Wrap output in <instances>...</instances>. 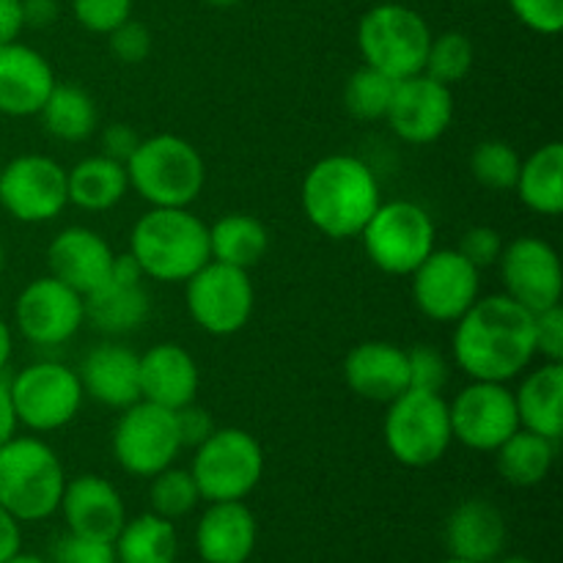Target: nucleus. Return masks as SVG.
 Here are the masks:
<instances>
[{
	"label": "nucleus",
	"mask_w": 563,
	"mask_h": 563,
	"mask_svg": "<svg viewBox=\"0 0 563 563\" xmlns=\"http://www.w3.org/2000/svg\"><path fill=\"white\" fill-rule=\"evenodd\" d=\"M267 247V229L253 214L229 212L209 225V256H212V262L251 269L262 262Z\"/></svg>",
	"instance_id": "7c9ffc66"
},
{
	"label": "nucleus",
	"mask_w": 563,
	"mask_h": 563,
	"mask_svg": "<svg viewBox=\"0 0 563 563\" xmlns=\"http://www.w3.org/2000/svg\"><path fill=\"white\" fill-rule=\"evenodd\" d=\"M71 14L88 33L108 36L132 16V0H71Z\"/></svg>",
	"instance_id": "ea45409f"
},
{
	"label": "nucleus",
	"mask_w": 563,
	"mask_h": 563,
	"mask_svg": "<svg viewBox=\"0 0 563 563\" xmlns=\"http://www.w3.org/2000/svg\"><path fill=\"white\" fill-rule=\"evenodd\" d=\"M456 251L476 269L493 267V264H498L500 253H504V236L495 229H489V225H473V229H467L462 234V242Z\"/></svg>",
	"instance_id": "a18cd8bd"
},
{
	"label": "nucleus",
	"mask_w": 563,
	"mask_h": 563,
	"mask_svg": "<svg viewBox=\"0 0 563 563\" xmlns=\"http://www.w3.org/2000/svg\"><path fill=\"white\" fill-rule=\"evenodd\" d=\"M14 322L22 339L33 346H60L77 335L86 322L82 295L64 280L44 275L20 291L14 306Z\"/></svg>",
	"instance_id": "dca6fc26"
},
{
	"label": "nucleus",
	"mask_w": 563,
	"mask_h": 563,
	"mask_svg": "<svg viewBox=\"0 0 563 563\" xmlns=\"http://www.w3.org/2000/svg\"><path fill=\"white\" fill-rule=\"evenodd\" d=\"M443 563H471V561H462V559H449V561H443Z\"/></svg>",
	"instance_id": "bf43d9fd"
},
{
	"label": "nucleus",
	"mask_w": 563,
	"mask_h": 563,
	"mask_svg": "<svg viewBox=\"0 0 563 563\" xmlns=\"http://www.w3.org/2000/svg\"><path fill=\"white\" fill-rule=\"evenodd\" d=\"M22 27H25V20H22L20 0H0V47L16 42Z\"/></svg>",
	"instance_id": "09e8293b"
},
{
	"label": "nucleus",
	"mask_w": 563,
	"mask_h": 563,
	"mask_svg": "<svg viewBox=\"0 0 563 563\" xmlns=\"http://www.w3.org/2000/svg\"><path fill=\"white\" fill-rule=\"evenodd\" d=\"M473 64H476V47H473L471 36L460 31H445L429 42L423 75L451 88L471 75Z\"/></svg>",
	"instance_id": "f704fd0d"
},
{
	"label": "nucleus",
	"mask_w": 563,
	"mask_h": 563,
	"mask_svg": "<svg viewBox=\"0 0 563 563\" xmlns=\"http://www.w3.org/2000/svg\"><path fill=\"white\" fill-rule=\"evenodd\" d=\"M113 550L119 563H176L179 539L174 522L148 511L124 522Z\"/></svg>",
	"instance_id": "473e14b6"
},
{
	"label": "nucleus",
	"mask_w": 563,
	"mask_h": 563,
	"mask_svg": "<svg viewBox=\"0 0 563 563\" xmlns=\"http://www.w3.org/2000/svg\"><path fill=\"white\" fill-rule=\"evenodd\" d=\"M58 509L66 520V531L75 537L99 539V542H115L126 522L119 489L108 478L93 476V473L66 482Z\"/></svg>",
	"instance_id": "aec40b11"
},
{
	"label": "nucleus",
	"mask_w": 563,
	"mask_h": 563,
	"mask_svg": "<svg viewBox=\"0 0 563 563\" xmlns=\"http://www.w3.org/2000/svg\"><path fill=\"white\" fill-rule=\"evenodd\" d=\"M126 179L148 207L187 209L203 190L207 165L198 148L179 135H154L141 141L126 159Z\"/></svg>",
	"instance_id": "39448f33"
},
{
	"label": "nucleus",
	"mask_w": 563,
	"mask_h": 563,
	"mask_svg": "<svg viewBox=\"0 0 563 563\" xmlns=\"http://www.w3.org/2000/svg\"><path fill=\"white\" fill-rule=\"evenodd\" d=\"M495 563H537L533 559H526V555H509V559H500Z\"/></svg>",
	"instance_id": "4d7b16f0"
},
{
	"label": "nucleus",
	"mask_w": 563,
	"mask_h": 563,
	"mask_svg": "<svg viewBox=\"0 0 563 563\" xmlns=\"http://www.w3.org/2000/svg\"><path fill=\"white\" fill-rule=\"evenodd\" d=\"M361 236L374 267L388 275H410L434 251L432 214L412 201L379 203Z\"/></svg>",
	"instance_id": "1a4fd4ad"
},
{
	"label": "nucleus",
	"mask_w": 563,
	"mask_h": 563,
	"mask_svg": "<svg viewBox=\"0 0 563 563\" xmlns=\"http://www.w3.org/2000/svg\"><path fill=\"white\" fill-rule=\"evenodd\" d=\"M115 253L102 234L86 225L64 229L47 247L49 275L64 280L77 295H91L113 273Z\"/></svg>",
	"instance_id": "412c9836"
},
{
	"label": "nucleus",
	"mask_w": 563,
	"mask_h": 563,
	"mask_svg": "<svg viewBox=\"0 0 563 563\" xmlns=\"http://www.w3.org/2000/svg\"><path fill=\"white\" fill-rule=\"evenodd\" d=\"M66 203V168L53 157L22 154L0 170V207L20 223H49Z\"/></svg>",
	"instance_id": "ddd939ff"
},
{
	"label": "nucleus",
	"mask_w": 563,
	"mask_h": 563,
	"mask_svg": "<svg viewBox=\"0 0 563 563\" xmlns=\"http://www.w3.org/2000/svg\"><path fill=\"white\" fill-rule=\"evenodd\" d=\"M181 451L176 412L152 401H135L121 410L113 429V456L121 471L137 478H152L170 467Z\"/></svg>",
	"instance_id": "9d476101"
},
{
	"label": "nucleus",
	"mask_w": 563,
	"mask_h": 563,
	"mask_svg": "<svg viewBox=\"0 0 563 563\" xmlns=\"http://www.w3.org/2000/svg\"><path fill=\"white\" fill-rule=\"evenodd\" d=\"M11 350H14V341H11V328L5 324V319L0 317V374H3V368L9 366Z\"/></svg>",
	"instance_id": "864d4df0"
},
{
	"label": "nucleus",
	"mask_w": 563,
	"mask_h": 563,
	"mask_svg": "<svg viewBox=\"0 0 563 563\" xmlns=\"http://www.w3.org/2000/svg\"><path fill=\"white\" fill-rule=\"evenodd\" d=\"M383 432L390 456L405 467L438 465L454 443L449 401L443 394L407 388L388 401Z\"/></svg>",
	"instance_id": "423d86ee"
},
{
	"label": "nucleus",
	"mask_w": 563,
	"mask_h": 563,
	"mask_svg": "<svg viewBox=\"0 0 563 563\" xmlns=\"http://www.w3.org/2000/svg\"><path fill=\"white\" fill-rule=\"evenodd\" d=\"M82 394L110 410H126L141 401V355L121 344H99L82 357Z\"/></svg>",
	"instance_id": "b1692460"
},
{
	"label": "nucleus",
	"mask_w": 563,
	"mask_h": 563,
	"mask_svg": "<svg viewBox=\"0 0 563 563\" xmlns=\"http://www.w3.org/2000/svg\"><path fill=\"white\" fill-rule=\"evenodd\" d=\"M533 350L548 363H563V308L550 306L533 313Z\"/></svg>",
	"instance_id": "37998d69"
},
{
	"label": "nucleus",
	"mask_w": 563,
	"mask_h": 563,
	"mask_svg": "<svg viewBox=\"0 0 563 563\" xmlns=\"http://www.w3.org/2000/svg\"><path fill=\"white\" fill-rule=\"evenodd\" d=\"M344 383L361 399L388 405L410 388L407 350L390 341H363L344 357Z\"/></svg>",
	"instance_id": "5701e85b"
},
{
	"label": "nucleus",
	"mask_w": 563,
	"mask_h": 563,
	"mask_svg": "<svg viewBox=\"0 0 563 563\" xmlns=\"http://www.w3.org/2000/svg\"><path fill=\"white\" fill-rule=\"evenodd\" d=\"M130 256L143 275L159 284H185L209 262V225L198 214L152 207L130 234Z\"/></svg>",
	"instance_id": "7ed1b4c3"
},
{
	"label": "nucleus",
	"mask_w": 563,
	"mask_h": 563,
	"mask_svg": "<svg viewBox=\"0 0 563 563\" xmlns=\"http://www.w3.org/2000/svg\"><path fill=\"white\" fill-rule=\"evenodd\" d=\"M143 269L135 258L115 256L113 273L99 289L82 297L86 306V322L102 333H132L152 317V297L143 289Z\"/></svg>",
	"instance_id": "6ab92c4d"
},
{
	"label": "nucleus",
	"mask_w": 563,
	"mask_h": 563,
	"mask_svg": "<svg viewBox=\"0 0 563 563\" xmlns=\"http://www.w3.org/2000/svg\"><path fill=\"white\" fill-rule=\"evenodd\" d=\"M493 454L498 460V473L511 487H537L553 471L555 440L517 429Z\"/></svg>",
	"instance_id": "2f4dec72"
},
{
	"label": "nucleus",
	"mask_w": 563,
	"mask_h": 563,
	"mask_svg": "<svg viewBox=\"0 0 563 563\" xmlns=\"http://www.w3.org/2000/svg\"><path fill=\"white\" fill-rule=\"evenodd\" d=\"M256 539V517L245 500L209 504L196 526V550L203 563H247Z\"/></svg>",
	"instance_id": "393cba45"
},
{
	"label": "nucleus",
	"mask_w": 563,
	"mask_h": 563,
	"mask_svg": "<svg viewBox=\"0 0 563 563\" xmlns=\"http://www.w3.org/2000/svg\"><path fill=\"white\" fill-rule=\"evenodd\" d=\"M5 563H53V561H47V559H38V555H33V553H16V555H11L9 561Z\"/></svg>",
	"instance_id": "5fc2aeb1"
},
{
	"label": "nucleus",
	"mask_w": 563,
	"mask_h": 563,
	"mask_svg": "<svg viewBox=\"0 0 563 563\" xmlns=\"http://www.w3.org/2000/svg\"><path fill=\"white\" fill-rule=\"evenodd\" d=\"M203 3L214 5V9H231V5H236L240 0H203Z\"/></svg>",
	"instance_id": "6e6d98bb"
},
{
	"label": "nucleus",
	"mask_w": 563,
	"mask_h": 563,
	"mask_svg": "<svg viewBox=\"0 0 563 563\" xmlns=\"http://www.w3.org/2000/svg\"><path fill=\"white\" fill-rule=\"evenodd\" d=\"M520 165V154H517V148L506 141H482L471 154L473 179L495 192L515 190Z\"/></svg>",
	"instance_id": "e433bc0d"
},
{
	"label": "nucleus",
	"mask_w": 563,
	"mask_h": 563,
	"mask_svg": "<svg viewBox=\"0 0 563 563\" xmlns=\"http://www.w3.org/2000/svg\"><path fill=\"white\" fill-rule=\"evenodd\" d=\"M445 544H449L451 559L495 563L506 548L504 515L489 500H465L445 520Z\"/></svg>",
	"instance_id": "bb28decb"
},
{
	"label": "nucleus",
	"mask_w": 563,
	"mask_h": 563,
	"mask_svg": "<svg viewBox=\"0 0 563 563\" xmlns=\"http://www.w3.org/2000/svg\"><path fill=\"white\" fill-rule=\"evenodd\" d=\"M504 295L520 302L531 313L550 306H561L563 269L561 258L550 242L539 236H517L498 258Z\"/></svg>",
	"instance_id": "f3484780"
},
{
	"label": "nucleus",
	"mask_w": 563,
	"mask_h": 563,
	"mask_svg": "<svg viewBox=\"0 0 563 563\" xmlns=\"http://www.w3.org/2000/svg\"><path fill=\"white\" fill-rule=\"evenodd\" d=\"M520 429L555 440L563 432V363H548L528 372L515 390Z\"/></svg>",
	"instance_id": "cd10ccee"
},
{
	"label": "nucleus",
	"mask_w": 563,
	"mask_h": 563,
	"mask_svg": "<svg viewBox=\"0 0 563 563\" xmlns=\"http://www.w3.org/2000/svg\"><path fill=\"white\" fill-rule=\"evenodd\" d=\"M66 473L58 454L38 438L0 445V506L16 522H42L60 506Z\"/></svg>",
	"instance_id": "20e7f679"
},
{
	"label": "nucleus",
	"mask_w": 563,
	"mask_h": 563,
	"mask_svg": "<svg viewBox=\"0 0 563 563\" xmlns=\"http://www.w3.org/2000/svg\"><path fill=\"white\" fill-rule=\"evenodd\" d=\"M55 71L42 53L20 42L0 47V113L38 115L55 86Z\"/></svg>",
	"instance_id": "4be33fe9"
},
{
	"label": "nucleus",
	"mask_w": 563,
	"mask_h": 563,
	"mask_svg": "<svg viewBox=\"0 0 563 563\" xmlns=\"http://www.w3.org/2000/svg\"><path fill=\"white\" fill-rule=\"evenodd\" d=\"M449 416L454 440L484 454H493L520 429L515 390L506 383L473 379L454 396V401H449Z\"/></svg>",
	"instance_id": "4468645a"
},
{
	"label": "nucleus",
	"mask_w": 563,
	"mask_h": 563,
	"mask_svg": "<svg viewBox=\"0 0 563 563\" xmlns=\"http://www.w3.org/2000/svg\"><path fill=\"white\" fill-rule=\"evenodd\" d=\"M66 190H69V203L82 212H108L130 190L126 165L104 154L80 159L75 168L66 170Z\"/></svg>",
	"instance_id": "c85d7f7f"
},
{
	"label": "nucleus",
	"mask_w": 563,
	"mask_h": 563,
	"mask_svg": "<svg viewBox=\"0 0 563 563\" xmlns=\"http://www.w3.org/2000/svg\"><path fill=\"white\" fill-rule=\"evenodd\" d=\"M3 264H5V251H3V242H0V273H3Z\"/></svg>",
	"instance_id": "13d9d810"
},
{
	"label": "nucleus",
	"mask_w": 563,
	"mask_h": 563,
	"mask_svg": "<svg viewBox=\"0 0 563 563\" xmlns=\"http://www.w3.org/2000/svg\"><path fill=\"white\" fill-rule=\"evenodd\" d=\"M185 284L187 311L203 333L234 335L251 322L256 291H253L247 269L229 267V264L209 258Z\"/></svg>",
	"instance_id": "f8f14e48"
},
{
	"label": "nucleus",
	"mask_w": 563,
	"mask_h": 563,
	"mask_svg": "<svg viewBox=\"0 0 563 563\" xmlns=\"http://www.w3.org/2000/svg\"><path fill=\"white\" fill-rule=\"evenodd\" d=\"M22 522H16L9 511L0 506V563H5L11 555H16L22 550Z\"/></svg>",
	"instance_id": "3c124183"
},
{
	"label": "nucleus",
	"mask_w": 563,
	"mask_h": 563,
	"mask_svg": "<svg viewBox=\"0 0 563 563\" xmlns=\"http://www.w3.org/2000/svg\"><path fill=\"white\" fill-rule=\"evenodd\" d=\"M201 500H245L264 476V451L245 429H214L196 449L190 467Z\"/></svg>",
	"instance_id": "6e6552de"
},
{
	"label": "nucleus",
	"mask_w": 563,
	"mask_h": 563,
	"mask_svg": "<svg viewBox=\"0 0 563 563\" xmlns=\"http://www.w3.org/2000/svg\"><path fill=\"white\" fill-rule=\"evenodd\" d=\"M482 269L473 267L460 251H438L434 247L416 269H412V300L418 311L432 322L454 324L473 302L478 300Z\"/></svg>",
	"instance_id": "2eb2a0df"
},
{
	"label": "nucleus",
	"mask_w": 563,
	"mask_h": 563,
	"mask_svg": "<svg viewBox=\"0 0 563 563\" xmlns=\"http://www.w3.org/2000/svg\"><path fill=\"white\" fill-rule=\"evenodd\" d=\"M533 357V313L511 297H478L454 322V361L471 379L509 383Z\"/></svg>",
	"instance_id": "f257e3e1"
},
{
	"label": "nucleus",
	"mask_w": 563,
	"mask_h": 563,
	"mask_svg": "<svg viewBox=\"0 0 563 563\" xmlns=\"http://www.w3.org/2000/svg\"><path fill=\"white\" fill-rule=\"evenodd\" d=\"M198 363L185 346L154 344L141 355V399L165 410H181L196 401Z\"/></svg>",
	"instance_id": "a878e982"
},
{
	"label": "nucleus",
	"mask_w": 563,
	"mask_h": 563,
	"mask_svg": "<svg viewBox=\"0 0 563 563\" xmlns=\"http://www.w3.org/2000/svg\"><path fill=\"white\" fill-rule=\"evenodd\" d=\"M38 115L44 121V130L66 143L86 141L99 126V110L91 93L77 86H64V82H55Z\"/></svg>",
	"instance_id": "72a5a7b5"
},
{
	"label": "nucleus",
	"mask_w": 563,
	"mask_h": 563,
	"mask_svg": "<svg viewBox=\"0 0 563 563\" xmlns=\"http://www.w3.org/2000/svg\"><path fill=\"white\" fill-rule=\"evenodd\" d=\"M509 9L528 31L555 36L563 27V0H509Z\"/></svg>",
	"instance_id": "79ce46f5"
},
{
	"label": "nucleus",
	"mask_w": 563,
	"mask_h": 563,
	"mask_svg": "<svg viewBox=\"0 0 563 563\" xmlns=\"http://www.w3.org/2000/svg\"><path fill=\"white\" fill-rule=\"evenodd\" d=\"M429 42L432 31L427 20L410 5L379 3L357 22V49L363 64L385 71L394 80L423 71Z\"/></svg>",
	"instance_id": "0eeeda50"
},
{
	"label": "nucleus",
	"mask_w": 563,
	"mask_h": 563,
	"mask_svg": "<svg viewBox=\"0 0 563 563\" xmlns=\"http://www.w3.org/2000/svg\"><path fill=\"white\" fill-rule=\"evenodd\" d=\"M22 20L31 27H47L58 20V0H20Z\"/></svg>",
	"instance_id": "8fccbe9b"
},
{
	"label": "nucleus",
	"mask_w": 563,
	"mask_h": 563,
	"mask_svg": "<svg viewBox=\"0 0 563 563\" xmlns=\"http://www.w3.org/2000/svg\"><path fill=\"white\" fill-rule=\"evenodd\" d=\"M16 421L31 432H58L71 423L82 405V385L75 368L64 363H31L11 379Z\"/></svg>",
	"instance_id": "9b49d317"
},
{
	"label": "nucleus",
	"mask_w": 563,
	"mask_h": 563,
	"mask_svg": "<svg viewBox=\"0 0 563 563\" xmlns=\"http://www.w3.org/2000/svg\"><path fill=\"white\" fill-rule=\"evenodd\" d=\"M306 218L330 240L361 236L383 203L374 170L352 154H330L308 168L300 187Z\"/></svg>",
	"instance_id": "f03ea898"
},
{
	"label": "nucleus",
	"mask_w": 563,
	"mask_h": 563,
	"mask_svg": "<svg viewBox=\"0 0 563 563\" xmlns=\"http://www.w3.org/2000/svg\"><path fill=\"white\" fill-rule=\"evenodd\" d=\"M176 412V427H179V438H181V449H198V445L203 443V440L209 438V434L214 432V421L212 416H209L203 407H198L196 401H190L187 407H181V410H174Z\"/></svg>",
	"instance_id": "49530a36"
},
{
	"label": "nucleus",
	"mask_w": 563,
	"mask_h": 563,
	"mask_svg": "<svg viewBox=\"0 0 563 563\" xmlns=\"http://www.w3.org/2000/svg\"><path fill=\"white\" fill-rule=\"evenodd\" d=\"M16 427H20V421H16L14 401H11V385L0 374V445L14 438Z\"/></svg>",
	"instance_id": "603ef678"
},
{
	"label": "nucleus",
	"mask_w": 563,
	"mask_h": 563,
	"mask_svg": "<svg viewBox=\"0 0 563 563\" xmlns=\"http://www.w3.org/2000/svg\"><path fill=\"white\" fill-rule=\"evenodd\" d=\"M143 137L132 130L130 124H110L102 132V154L104 157L115 159V163H124L135 154V148L141 146Z\"/></svg>",
	"instance_id": "de8ad7c7"
},
{
	"label": "nucleus",
	"mask_w": 563,
	"mask_h": 563,
	"mask_svg": "<svg viewBox=\"0 0 563 563\" xmlns=\"http://www.w3.org/2000/svg\"><path fill=\"white\" fill-rule=\"evenodd\" d=\"M108 44L115 60H121L126 66H135L141 60H146L148 53H152V31L143 22L130 16V20L121 22L119 27H113L108 33Z\"/></svg>",
	"instance_id": "a19ab883"
},
{
	"label": "nucleus",
	"mask_w": 563,
	"mask_h": 563,
	"mask_svg": "<svg viewBox=\"0 0 563 563\" xmlns=\"http://www.w3.org/2000/svg\"><path fill=\"white\" fill-rule=\"evenodd\" d=\"M388 124L405 143L412 146H427L438 137L445 135V130L454 121V97L451 88L443 82L432 80L429 75L405 77L396 82L394 99L388 108Z\"/></svg>",
	"instance_id": "a211bd4d"
},
{
	"label": "nucleus",
	"mask_w": 563,
	"mask_h": 563,
	"mask_svg": "<svg viewBox=\"0 0 563 563\" xmlns=\"http://www.w3.org/2000/svg\"><path fill=\"white\" fill-rule=\"evenodd\" d=\"M148 500H152L154 515L165 517V520H181L190 515L198 506L201 495H198L196 478L190 471L181 467H165L157 476H152V487H148Z\"/></svg>",
	"instance_id": "4c0bfd02"
},
{
	"label": "nucleus",
	"mask_w": 563,
	"mask_h": 563,
	"mask_svg": "<svg viewBox=\"0 0 563 563\" xmlns=\"http://www.w3.org/2000/svg\"><path fill=\"white\" fill-rule=\"evenodd\" d=\"M396 82L399 80L388 77L385 71L363 64L361 69L346 80V88H344L346 110L361 121L385 119L390 108V99H394Z\"/></svg>",
	"instance_id": "c9c22d12"
},
{
	"label": "nucleus",
	"mask_w": 563,
	"mask_h": 563,
	"mask_svg": "<svg viewBox=\"0 0 563 563\" xmlns=\"http://www.w3.org/2000/svg\"><path fill=\"white\" fill-rule=\"evenodd\" d=\"M53 563H119L113 542L66 533L53 544Z\"/></svg>",
	"instance_id": "c03bdc74"
},
{
	"label": "nucleus",
	"mask_w": 563,
	"mask_h": 563,
	"mask_svg": "<svg viewBox=\"0 0 563 563\" xmlns=\"http://www.w3.org/2000/svg\"><path fill=\"white\" fill-rule=\"evenodd\" d=\"M517 196L531 212L555 214L563 212V143L550 141L539 146L531 157L522 159L515 185Z\"/></svg>",
	"instance_id": "c756f323"
},
{
	"label": "nucleus",
	"mask_w": 563,
	"mask_h": 563,
	"mask_svg": "<svg viewBox=\"0 0 563 563\" xmlns=\"http://www.w3.org/2000/svg\"><path fill=\"white\" fill-rule=\"evenodd\" d=\"M407 368H410V388L443 394L449 385V361L440 350L429 344H418L407 350Z\"/></svg>",
	"instance_id": "58836bf2"
}]
</instances>
